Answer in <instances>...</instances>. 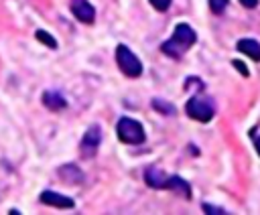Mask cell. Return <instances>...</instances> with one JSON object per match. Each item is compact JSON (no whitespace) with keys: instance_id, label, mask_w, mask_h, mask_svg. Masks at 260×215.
I'll use <instances>...</instances> for the list:
<instances>
[{"instance_id":"obj_1","label":"cell","mask_w":260,"mask_h":215,"mask_svg":"<svg viewBox=\"0 0 260 215\" xmlns=\"http://www.w3.org/2000/svg\"><path fill=\"white\" fill-rule=\"evenodd\" d=\"M195 41H197L195 30H193L187 22H179V24L175 26L173 37L160 45V51H162L165 55L173 57V59H181L183 53L189 51V49L195 45Z\"/></svg>"},{"instance_id":"obj_2","label":"cell","mask_w":260,"mask_h":215,"mask_svg":"<svg viewBox=\"0 0 260 215\" xmlns=\"http://www.w3.org/2000/svg\"><path fill=\"white\" fill-rule=\"evenodd\" d=\"M116 134L118 138L124 142V144H142L146 140V134H144V128L138 120H132L128 116L120 118L118 124H116Z\"/></svg>"},{"instance_id":"obj_3","label":"cell","mask_w":260,"mask_h":215,"mask_svg":"<svg viewBox=\"0 0 260 215\" xmlns=\"http://www.w3.org/2000/svg\"><path fill=\"white\" fill-rule=\"evenodd\" d=\"M185 112L191 120H197L201 124L209 122L213 116H215V108H213V101L205 95H193L187 103H185Z\"/></svg>"},{"instance_id":"obj_4","label":"cell","mask_w":260,"mask_h":215,"mask_svg":"<svg viewBox=\"0 0 260 215\" xmlns=\"http://www.w3.org/2000/svg\"><path fill=\"white\" fill-rule=\"evenodd\" d=\"M116 63L120 67V71L128 77H140L142 75V63L140 59L126 47V45H118L116 47Z\"/></svg>"},{"instance_id":"obj_5","label":"cell","mask_w":260,"mask_h":215,"mask_svg":"<svg viewBox=\"0 0 260 215\" xmlns=\"http://www.w3.org/2000/svg\"><path fill=\"white\" fill-rule=\"evenodd\" d=\"M100 142H102V128H100L98 124H93V126L87 128V132L83 134V138H81V142H79L81 154H83L85 158H91V156L95 154V150L100 148Z\"/></svg>"},{"instance_id":"obj_6","label":"cell","mask_w":260,"mask_h":215,"mask_svg":"<svg viewBox=\"0 0 260 215\" xmlns=\"http://www.w3.org/2000/svg\"><path fill=\"white\" fill-rule=\"evenodd\" d=\"M69 8H71V14L83 24H91L95 20V8L87 0H71Z\"/></svg>"},{"instance_id":"obj_7","label":"cell","mask_w":260,"mask_h":215,"mask_svg":"<svg viewBox=\"0 0 260 215\" xmlns=\"http://www.w3.org/2000/svg\"><path fill=\"white\" fill-rule=\"evenodd\" d=\"M41 201L45 205H51V207H57V209H73L75 207V201L71 197L59 195L55 191H43L41 193Z\"/></svg>"},{"instance_id":"obj_8","label":"cell","mask_w":260,"mask_h":215,"mask_svg":"<svg viewBox=\"0 0 260 215\" xmlns=\"http://www.w3.org/2000/svg\"><path fill=\"white\" fill-rule=\"evenodd\" d=\"M144 181L148 187L152 189H167V183H169V174H165V170L156 168V166H148L144 170Z\"/></svg>"},{"instance_id":"obj_9","label":"cell","mask_w":260,"mask_h":215,"mask_svg":"<svg viewBox=\"0 0 260 215\" xmlns=\"http://www.w3.org/2000/svg\"><path fill=\"white\" fill-rule=\"evenodd\" d=\"M43 105L49 108L51 112H61V110L67 108V99H65L59 91H55V89H47V91L43 93Z\"/></svg>"},{"instance_id":"obj_10","label":"cell","mask_w":260,"mask_h":215,"mask_svg":"<svg viewBox=\"0 0 260 215\" xmlns=\"http://www.w3.org/2000/svg\"><path fill=\"white\" fill-rule=\"evenodd\" d=\"M236 47H238L240 53H244V55L250 57L252 61L260 63V43H258V41H254V39H240Z\"/></svg>"},{"instance_id":"obj_11","label":"cell","mask_w":260,"mask_h":215,"mask_svg":"<svg viewBox=\"0 0 260 215\" xmlns=\"http://www.w3.org/2000/svg\"><path fill=\"white\" fill-rule=\"evenodd\" d=\"M59 178L69 183V185H79L83 183V172L75 166V164H65V166H59Z\"/></svg>"},{"instance_id":"obj_12","label":"cell","mask_w":260,"mask_h":215,"mask_svg":"<svg viewBox=\"0 0 260 215\" xmlns=\"http://www.w3.org/2000/svg\"><path fill=\"white\" fill-rule=\"evenodd\" d=\"M167 189L183 195L185 199H191V187L187 181H183L181 176H169V183H167Z\"/></svg>"},{"instance_id":"obj_13","label":"cell","mask_w":260,"mask_h":215,"mask_svg":"<svg viewBox=\"0 0 260 215\" xmlns=\"http://www.w3.org/2000/svg\"><path fill=\"white\" fill-rule=\"evenodd\" d=\"M152 108L156 110V112H160V114H165V116H175L177 114V110H175V105L171 103V101H165V99H152Z\"/></svg>"},{"instance_id":"obj_14","label":"cell","mask_w":260,"mask_h":215,"mask_svg":"<svg viewBox=\"0 0 260 215\" xmlns=\"http://www.w3.org/2000/svg\"><path fill=\"white\" fill-rule=\"evenodd\" d=\"M35 37H37V41H41V43H43V45H47L49 49H57V41H55V37H53V34H49L47 30L39 28V30L35 32Z\"/></svg>"},{"instance_id":"obj_15","label":"cell","mask_w":260,"mask_h":215,"mask_svg":"<svg viewBox=\"0 0 260 215\" xmlns=\"http://www.w3.org/2000/svg\"><path fill=\"white\" fill-rule=\"evenodd\" d=\"M228 4H230V0H209V8L213 14H221L228 8Z\"/></svg>"},{"instance_id":"obj_16","label":"cell","mask_w":260,"mask_h":215,"mask_svg":"<svg viewBox=\"0 0 260 215\" xmlns=\"http://www.w3.org/2000/svg\"><path fill=\"white\" fill-rule=\"evenodd\" d=\"M201 209H203V213H209V215H223V213H225V209L215 207V205H211V203H203Z\"/></svg>"},{"instance_id":"obj_17","label":"cell","mask_w":260,"mask_h":215,"mask_svg":"<svg viewBox=\"0 0 260 215\" xmlns=\"http://www.w3.org/2000/svg\"><path fill=\"white\" fill-rule=\"evenodd\" d=\"M152 6H154V10H158V12H165V10H169V6H171V0H148Z\"/></svg>"},{"instance_id":"obj_18","label":"cell","mask_w":260,"mask_h":215,"mask_svg":"<svg viewBox=\"0 0 260 215\" xmlns=\"http://www.w3.org/2000/svg\"><path fill=\"white\" fill-rule=\"evenodd\" d=\"M232 65H234V67H236V69H238V71H240V73H242L244 77H248V75H250V71H248V67H246V65H244L242 61H238V59H234V61H232Z\"/></svg>"},{"instance_id":"obj_19","label":"cell","mask_w":260,"mask_h":215,"mask_svg":"<svg viewBox=\"0 0 260 215\" xmlns=\"http://www.w3.org/2000/svg\"><path fill=\"white\" fill-rule=\"evenodd\" d=\"M240 4L246 6V8H256L258 6V0H240Z\"/></svg>"},{"instance_id":"obj_20","label":"cell","mask_w":260,"mask_h":215,"mask_svg":"<svg viewBox=\"0 0 260 215\" xmlns=\"http://www.w3.org/2000/svg\"><path fill=\"white\" fill-rule=\"evenodd\" d=\"M254 146H256V150H258V154H260V136L254 138Z\"/></svg>"}]
</instances>
